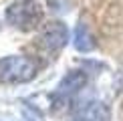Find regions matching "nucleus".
Listing matches in <instances>:
<instances>
[{"label": "nucleus", "mask_w": 123, "mask_h": 121, "mask_svg": "<svg viewBox=\"0 0 123 121\" xmlns=\"http://www.w3.org/2000/svg\"><path fill=\"white\" fill-rule=\"evenodd\" d=\"M43 20V8L37 0H16L6 8V22L18 30H32Z\"/></svg>", "instance_id": "f257e3e1"}, {"label": "nucleus", "mask_w": 123, "mask_h": 121, "mask_svg": "<svg viewBox=\"0 0 123 121\" xmlns=\"http://www.w3.org/2000/svg\"><path fill=\"white\" fill-rule=\"evenodd\" d=\"M37 67L28 57L22 54H12V57L0 59V83L6 85H18L34 79Z\"/></svg>", "instance_id": "f03ea898"}, {"label": "nucleus", "mask_w": 123, "mask_h": 121, "mask_svg": "<svg viewBox=\"0 0 123 121\" xmlns=\"http://www.w3.org/2000/svg\"><path fill=\"white\" fill-rule=\"evenodd\" d=\"M67 40H69V30L63 22L59 20H53V22H47L38 32V47L44 50V53H50V54H57L61 48H65Z\"/></svg>", "instance_id": "7ed1b4c3"}, {"label": "nucleus", "mask_w": 123, "mask_h": 121, "mask_svg": "<svg viewBox=\"0 0 123 121\" xmlns=\"http://www.w3.org/2000/svg\"><path fill=\"white\" fill-rule=\"evenodd\" d=\"M87 83V75L83 71H71V73H67L63 79H61L57 91H55L53 95V101L55 105H63L67 103V99H71L75 93H79L81 89L85 87Z\"/></svg>", "instance_id": "20e7f679"}, {"label": "nucleus", "mask_w": 123, "mask_h": 121, "mask_svg": "<svg viewBox=\"0 0 123 121\" xmlns=\"http://www.w3.org/2000/svg\"><path fill=\"white\" fill-rule=\"evenodd\" d=\"M111 119V113H109V107L105 103H89L85 109H81V113L77 115V121H109Z\"/></svg>", "instance_id": "39448f33"}, {"label": "nucleus", "mask_w": 123, "mask_h": 121, "mask_svg": "<svg viewBox=\"0 0 123 121\" xmlns=\"http://www.w3.org/2000/svg\"><path fill=\"white\" fill-rule=\"evenodd\" d=\"M95 38L93 34H91L89 26H87L85 22H79L75 28V48L79 50V53H89V50L95 48Z\"/></svg>", "instance_id": "423d86ee"}, {"label": "nucleus", "mask_w": 123, "mask_h": 121, "mask_svg": "<svg viewBox=\"0 0 123 121\" xmlns=\"http://www.w3.org/2000/svg\"><path fill=\"white\" fill-rule=\"evenodd\" d=\"M24 121H34V119H30V117H28V115H24Z\"/></svg>", "instance_id": "0eeeda50"}]
</instances>
